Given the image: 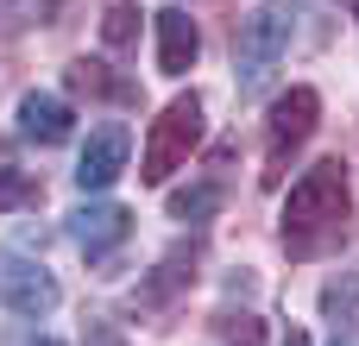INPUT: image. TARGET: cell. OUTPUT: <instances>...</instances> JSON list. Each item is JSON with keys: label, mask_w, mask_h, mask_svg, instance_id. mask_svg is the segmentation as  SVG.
I'll return each instance as SVG.
<instances>
[{"label": "cell", "mask_w": 359, "mask_h": 346, "mask_svg": "<svg viewBox=\"0 0 359 346\" xmlns=\"http://www.w3.org/2000/svg\"><path fill=\"white\" fill-rule=\"evenodd\" d=\"M347 214H353V189H347V164L341 158H322L284 202V246L290 252H322L347 233Z\"/></svg>", "instance_id": "6da1fadb"}, {"label": "cell", "mask_w": 359, "mask_h": 346, "mask_svg": "<svg viewBox=\"0 0 359 346\" xmlns=\"http://www.w3.org/2000/svg\"><path fill=\"white\" fill-rule=\"evenodd\" d=\"M290 32H297L290 0H271V6H259V13H246V19H240V32H233L240 95H252V88H265V82H271V69H278V63H284V50H290Z\"/></svg>", "instance_id": "7a4b0ae2"}, {"label": "cell", "mask_w": 359, "mask_h": 346, "mask_svg": "<svg viewBox=\"0 0 359 346\" xmlns=\"http://www.w3.org/2000/svg\"><path fill=\"white\" fill-rule=\"evenodd\" d=\"M196 145H202V101H196V95H177V101L158 113L151 139H145L139 177H145V183H164L177 164H189V151H196Z\"/></svg>", "instance_id": "3957f363"}, {"label": "cell", "mask_w": 359, "mask_h": 346, "mask_svg": "<svg viewBox=\"0 0 359 346\" xmlns=\"http://www.w3.org/2000/svg\"><path fill=\"white\" fill-rule=\"evenodd\" d=\"M316 120H322V95L316 88H290V95H278V107H271V164H265V189H278L284 183V164H290V151L316 132Z\"/></svg>", "instance_id": "277c9868"}, {"label": "cell", "mask_w": 359, "mask_h": 346, "mask_svg": "<svg viewBox=\"0 0 359 346\" xmlns=\"http://www.w3.org/2000/svg\"><path fill=\"white\" fill-rule=\"evenodd\" d=\"M133 233V214L120 208V202H88L76 221H69V240L88 252V258H101V252H114L120 240Z\"/></svg>", "instance_id": "5b68a950"}, {"label": "cell", "mask_w": 359, "mask_h": 346, "mask_svg": "<svg viewBox=\"0 0 359 346\" xmlns=\"http://www.w3.org/2000/svg\"><path fill=\"white\" fill-rule=\"evenodd\" d=\"M0 303H13V309H50L57 284H50L44 265H25V258L0 252Z\"/></svg>", "instance_id": "8992f818"}, {"label": "cell", "mask_w": 359, "mask_h": 346, "mask_svg": "<svg viewBox=\"0 0 359 346\" xmlns=\"http://www.w3.org/2000/svg\"><path fill=\"white\" fill-rule=\"evenodd\" d=\"M120 170H126V132H120V126H101V132L82 145L76 183H82V189H107V183H120Z\"/></svg>", "instance_id": "52a82bcc"}, {"label": "cell", "mask_w": 359, "mask_h": 346, "mask_svg": "<svg viewBox=\"0 0 359 346\" xmlns=\"http://www.w3.org/2000/svg\"><path fill=\"white\" fill-rule=\"evenodd\" d=\"M196 50H202L196 19H189L183 6H164V13H158V69H164V76H183V69L196 63Z\"/></svg>", "instance_id": "ba28073f"}, {"label": "cell", "mask_w": 359, "mask_h": 346, "mask_svg": "<svg viewBox=\"0 0 359 346\" xmlns=\"http://www.w3.org/2000/svg\"><path fill=\"white\" fill-rule=\"evenodd\" d=\"M69 126H76V120H69V107H63L57 95H25V101H19V132L38 139V145H63Z\"/></svg>", "instance_id": "9c48e42d"}, {"label": "cell", "mask_w": 359, "mask_h": 346, "mask_svg": "<svg viewBox=\"0 0 359 346\" xmlns=\"http://www.w3.org/2000/svg\"><path fill=\"white\" fill-rule=\"evenodd\" d=\"M196 265H202V252H196V246H177V252H164V265L145 277V303H170L183 284H196Z\"/></svg>", "instance_id": "30bf717a"}, {"label": "cell", "mask_w": 359, "mask_h": 346, "mask_svg": "<svg viewBox=\"0 0 359 346\" xmlns=\"http://www.w3.org/2000/svg\"><path fill=\"white\" fill-rule=\"evenodd\" d=\"M69 88H76V95H114V101H133V88H126V82H114V76H107V63H88V57H82V63H69Z\"/></svg>", "instance_id": "8fae6325"}, {"label": "cell", "mask_w": 359, "mask_h": 346, "mask_svg": "<svg viewBox=\"0 0 359 346\" xmlns=\"http://www.w3.org/2000/svg\"><path fill=\"white\" fill-rule=\"evenodd\" d=\"M101 38H107L114 50H126V44L139 38V6H133V0H107V13H101Z\"/></svg>", "instance_id": "7c38bea8"}, {"label": "cell", "mask_w": 359, "mask_h": 346, "mask_svg": "<svg viewBox=\"0 0 359 346\" xmlns=\"http://www.w3.org/2000/svg\"><path fill=\"white\" fill-rule=\"evenodd\" d=\"M215 208H221V189H215V183H196V189L170 195V214H177V221H208Z\"/></svg>", "instance_id": "4fadbf2b"}, {"label": "cell", "mask_w": 359, "mask_h": 346, "mask_svg": "<svg viewBox=\"0 0 359 346\" xmlns=\"http://www.w3.org/2000/svg\"><path fill=\"white\" fill-rule=\"evenodd\" d=\"M25 202H38V183L0 151V208H25Z\"/></svg>", "instance_id": "5bb4252c"}, {"label": "cell", "mask_w": 359, "mask_h": 346, "mask_svg": "<svg viewBox=\"0 0 359 346\" xmlns=\"http://www.w3.org/2000/svg\"><path fill=\"white\" fill-rule=\"evenodd\" d=\"M215 328H221V340H227V346H265V321H259V315H246V309H240V315L227 309Z\"/></svg>", "instance_id": "9a60e30c"}, {"label": "cell", "mask_w": 359, "mask_h": 346, "mask_svg": "<svg viewBox=\"0 0 359 346\" xmlns=\"http://www.w3.org/2000/svg\"><path fill=\"white\" fill-rule=\"evenodd\" d=\"M88 346H126V340H120L114 328H101V321H95V328H88Z\"/></svg>", "instance_id": "2e32d148"}, {"label": "cell", "mask_w": 359, "mask_h": 346, "mask_svg": "<svg viewBox=\"0 0 359 346\" xmlns=\"http://www.w3.org/2000/svg\"><path fill=\"white\" fill-rule=\"evenodd\" d=\"M334 346H359V334L353 328H334Z\"/></svg>", "instance_id": "e0dca14e"}, {"label": "cell", "mask_w": 359, "mask_h": 346, "mask_svg": "<svg viewBox=\"0 0 359 346\" xmlns=\"http://www.w3.org/2000/svg\"><path fill=\"white\" fill-rule=\"evenodd\" d=\"M284 346H309V334H297V328H290V334H284Z\"/></svg>", "instance_id": "ac0fdd59"}, {"label": "cell", "mask_w": 359, "mask_h": 346, "mask_svg": "<svg viewBox=\"0 0 359 346\" xmlns=\"http://www.w3.org/2000/svg\"><path fill=\"white\" fill-rule=\"evenodd\" d=\"M38 346H57V340H38Z\"/></svg>", "instance_id": "d6986e66"}, {"label": "cell", "mask_w": 359, "mask_h": 346, "mask_svg": "<svg viewBox=\"0 0 359 346\" xmlns=\"http://www.w3.org/2000/svg\"><path fill=\"white\" fill-rule=\"evenodd\" d=\"M353 19H359V0H353Z\"/></svg>", "instance_id": "ffe728a7"}]
</instances>
